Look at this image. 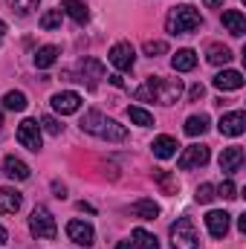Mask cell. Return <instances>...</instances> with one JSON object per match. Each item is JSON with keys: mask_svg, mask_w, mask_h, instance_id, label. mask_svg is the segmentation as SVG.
<instances>
[{"mask_svg": "<svg viewBox=\"0 0 246 249\" xmlns=\"http://www.w3.org/2000/svg\"><path fill=\"white\" fill-rule=\"evenodd\" d=\"M133 96L139 102H159V105H174L183 96V81L180 78H162V75H151L145 78L142 87L133 90Z\"/></svg>", "mask_w": 246, "mask_h": 249, "instance_id": "6da1fadb", "label": "cell"}, {"mask_svg": "<svg viewBox=\"0 0 246 249\" xmlns=\"http://www.w3.org/2000/svg\"><path fill=\"white\" fill-rule=\"evenodd\" d=\"M81 130L90 133V136H99V139H107V142H124L127 139V130L124 124H119L116 119L99 113V110H87L81 116Z\"/></svg>", "mask_w": 246, "mask_h": 249, "instance_id": "7a4b0ae2", "label": "cell"}, {"mask_svg": "<svg viewBox=\"0 0 246 249\" xmlns=\"http://www.w3.org/2000/svg\"><path fill=\"white\" fill-rule=\"evenodd\" d=\"M165 26H168L171 35H185V32L200 29V26H203V18H200V12H197L194 6H174V9L168 12Z\"/></svg>", "mask_w": 246, "mask_h": 249, "instance_id": "3957f363", "label": "cell"}, {"mask_svg": "<svg viewBox=\"0 0 246 249\" xmlns=\"http://www.w3.org/2000/svg\"><path fill=\"white\" fill-rule=\"evenodd\" d=\"M29 232L38 238V241H53L58 235V226H55V217L47 206H35L32 214H29Z\"/></svg>", "mask_w": 246, "mask_h": 249, "instance_id": "277c9868", "label": "cell"}, {"mask_svg": "<svg viewBox=\"0 0 246 249\" xmlns=\"http://www.w3.org/2000/svg\"><path fill=\"white\" fill-rule=\"evenodd\" d=\"M168 235H171V247L174 249H197L200 247V238H197V229H194L191 217H177L171 223Z\"/></svg>", "mask_w": 246, "mask_h": 249, "instance_id": "5b68a950", "label": "cell"}, {"mask_svg": "<svg viewBox=\"0 0 246 249\" xmlns=\"http://www.w3.org/2000/svg\"><path fill=\"white\" fill-rule=\"evenodd\" d=\"M18 142L26 148V151H41L44 148V136H41V124L38 119H23L18 124Z\"/></svg>", "mask_w": 246, "mask_h": 249, "instance_id": "8992f818", "label": "cell"}, {"mask_svg": "<svg viewBox=\"0 0 246 249\" xmlns=\"http://www.w3.org/2000/svg\"><path fill=\"white\" fill-rule=\"evenodd\" d=\"M110 64L119 70V72H127V70H133V61H136V53H133V47L127 44V41H116L113 47H110Z\"/></svg>", "mask_w": 246, "mask_h": 249, "instance_id": "52a82bcc", "label": "cell"}, {"mask_svg": "<svg viewBox=\"0 0 246 249\" xmlns=\"http://www.w3.org/2000/svg\"><path fill=\"white\" fill-rule=\"evenodd\" d=\"M206 162H209V148H206V145H188L183 154H180V160H177V168H180V171L203 168Z\"/></svg>", "mask_w": 246, "mask_h": 249, "instance_id": "ba28073f", "label": "cell"}, {"mask_svg": "<svg viewBox=\"0 0 246 249\" xmlns=\"http://www.w3.org/2000/svg\"><path fill=\"white\" fill-rule=\"evenodd\" d=\"M67 235H70V241H75L78 247H93V244H96V229H93L90 223H84V220H70V223H67Z\"/></svg>", "mask_w": 246, "mask_h": 249, "instance_id": "9c48e42d", "label": "cell"}, {"mask_svg": "<svg viewBox=\"0 0 246 249\" xmlns=\"http://www.w3.org/2000/svg\"><path fill=\"white\" fill-rule=\"evenodd\" d=\"M229 226H232V214L217 212V209H211V212L206 214V229H209L211 238H226V235H229Z\"/></svg>", "mask_w": 246, "mask_h": 249, "instance_id": "30bf717a", "label": "cell"}, {"mask_svg": "<svg viewBox=\"0 0 246 249\" xmlns=\"http://www.w3.org/2000/svg\"><path fill=\"white\" fill-rule=\"evenodd\" d=\"M50 102H53V110H55V113H61V116L78 113V107H81V96H78V93H72V90L55 93V96H53Z\"/></svg>", "mask_w": 246, "mask_h": 249, "instance_id": "8fae6325", "label": "cell"}, {"mask_svg": "<svg viewBox=\"0 0 246 249\" xmlns=\"http://www.w3.org/2000/svg\"><path fill=\"white\" fill-rule=\"evenodd\" d=\"M75 75H78V81H87L93 87L99 78H105V64H99L96 58H84L75 67Z\"/></svg>", "mask_w": 246, "mask_h": 249, "instance_id": "7c38bea8", "label": "cell"}, {"mask_svg": "<svg viewBox=\"0 0 246 249\" xmlns=\"http://www.w3.org/2000/svg\"><path fill=\"white\" fill-rule=\"evenodd\" d=\"M217 130L223 133V136H241L246 130V113L241 110H232V113H223V119L217 124Z\"/></svg>", "mask_w": 246, "mask_h": 249, "instance_id": "4fadbf2b", "label": "cell"}, {"mask_svg": "<svg viewBox=\"0 0 246 249\" xmlns=\"http://www.w3.org/2000/svg\"><path fill=\"white\" fill-rule=\"evenodd\" d=\"M211 81H214V87L223 90V93H229V90H241V87H244V72H238V70H220Z\"/></svg>", "mask_w": 246, "mask_h": 249, "instance_id": "5bb4252c", "label": "cell"}, {"mask_svg": "<svg viewBox=\"0 0 246 249\" xmlns=\"http://www.w3.org/2000/svg\"><path fill=\"white\" fill-rule=\"evenodd\" d=\"M177 148H180V145H177V139H174V136H165V133H162V136H157V139L151 142V151H154V157H157V160H171V157L177 154Z\"/></svg>", "mask_w": 246, "mask_h": 249, "instance_id": "9a60e30c", "label": "cell"}, {"mask_svg": "<svg viewBox=\"0 0 246 249\" xmlns=\"http://www.w3.org/2000/svg\"><path fill=\"white\" fill-rule=\"evenodd\" d=\"M241 165H244V148H238V145L223 148V154H220V171L232 174V171H238Z\"/></svg>", "mask_w": 246, "mask_h": 249, "instance_id": "2e32d148", "label": "cell"}, {"mask_svg": "<svg viewBox=\"0 0 246 249\" xmlns=\"http://www.w3.org/2000/svg\"><path fill=\"white\" fill-rule=\"evenodd\" d=\"M61 12H67L75 23H87L90 20V9H87V3L84 0H61Z\"/></svg>", "mask_w": 246, "mask_h": 249, "instance_id": "e0dca14e", "label": "cell"}, {"mask_svg": "<svg viewBox=\"0 0 246 249\" xmlns=\"http://www.w3.org/2000/svg\"><path fill=\"white\" fill-rule=\"evenodd\" d=\"M3 171H6V177H9V180H29V165H26L23 160L12 157V154L3 160Z\"/></svg>", "mask_w": 246, "mask_h": 249, "instance_id": "ac0fdd59", "label": "cell"}, {"mask_svg": "<svg viewBox=\"0 0 246 249\" xmlns=\"http://www.w3.org/2000/svg\"><path fill=\"white\" fill-rule=\"evenodd\" d=\"M20 203H23L20 191H15V188H0V214H15V212L20 209Z\"/></svg>", "mask_w": 246, "mask_h": 249, "instance_id": "d6986e66", "label": "cell"}, {"mask_svg": "<svg viewBox=\"0 0 246 249\" xmlns=\"http://www.w3.org/2000/svg\"><path fill=\"white\" fill-rule=\"evenodd\" d=\"M223 26L235 35V38H241L246 32V18L244 12H238V9H229V12H223Z\"/></svg>", "mask_w": 246, "mask_h": 249, "instance_id": "ffe728a7", "label": "cell"}, {"mask_svg": "<svg viewBox=\"0 0 246 249\" xmlns=\"http://www.w3.org/2000/svg\"><path fill=\"white\" fill-rule=\"evenodd\" d=\"M171 67L177 70V72H191L194 67H197V53L194 50H177V55L171 58Z\"/></svg>", "mask_w": 246, "mask_h": 249, "instance_id": "44dd1931", "label": "cell"}, {"mask_svg": "<svg viewBox=\"0 0 246 249\" xmlns=\"http://www.w3.org/2000/svg\"><path fill=\"white\" fill-rule=\"evenodd\" d=\"M130 244H133V249H159V241L148 229H142V226L130 232Z\"/></svg>", "mask_w": 246, "mask_h": 249, "instance_id": "7402d4cb", "label": "cell"}, {"mask_svg": "<svg viewBox=\"0 0 246 249\" xmlns=\"http://www.w3.org/2000/svg\"><path fill=\"white\" fill-rule=\"evenodd\" d=\"M130 214H133V217H142V220H154V217L159 214V206H157L154 200H136V203L130 206Z\"/></svg>", "mask_w": 246, "mask_h": 249, "instance_id": "603a6c76", "label": "cell"}, {"mask_svg": "<svg viewBox=\"0 0 246 249\" xmlns=\"http://www.w3.org/2000/svg\"><path fill=\"white\" fill-rule=\"evenodd\" d=\"M206 61L214 64V67L229 64V61H232V50H229V47H223V44H209V50H206Z\"/></svg>", "mask_w": 246, "mask_h": 249, "instance_id": "cb8c5ba5", "label": "cell"}, {"mask_svg": "<svg viewBox=\"0 0 246 249\" xmlns=\"http://www.w3.org/2000/svg\"><path fill=\"white\" fill-rule=\"evenodd\" d=\"M58 53H61V50H58V47H53V44L41 47V50L35 53V67H38V70H50L53 64L58 61Z\"/></svg>", "mask_w": 246, "mask_h": 249, "instance_id": "d4e9b609", "label": "cell"}, {"mask_svg": "<svg viewBox=\"0 0 246 249\" xmlns=\"http://www.w3.org/2000/svg\"><path fill=\"white\" fill-rule=\"evenodd\" d=\"M206 130H209V116H206V113L185 119V133H188V136H203Z\"/></svg>", "mask_w": 246, "mask_h": 249, "instance_id": "484cf974", "label": "cell"}, {"mask_svg": "<svg viewBox=\"0 0 246 249\" xmlns=\"http://www.w3.org/2000/svg\"><path fill=\"white\" fill-rule=\"evenodd\" d=\"M3 107H6V110L20 113V110H26V96H23L20 90H9V93L3 96Z\"/></svg>", "mask_w": 246, "mask_h": 249, "instance_id": "4316f807", "label": "cell"}, {"mask_svg": "<svg viewBox=\"0 0 246 249\" xmlns=\"http://www.w3.org/2000/svg\"><path fill=\"white\" fill-rule=\"evenodd\" d=\"M127 119L133 124H139V127H151V124H154V116H151L145 107H136V105L127 107Z\"/></svg>", "mask_w": 246, "mask_h": 249, "instance_id": "83f0119b", "label": "cell"}, {"mask_svg": "<svg viewBox=\"0 0 246 249\" xmlns=\"http://www.w3.org/2000/svg\"><path fill=\"white\" fill-rule=\"evenodd\" d=\"M61 9H47V12H44V15H41V20H38V23H41V29H58V26H61Z\"/></svg>", "mask_w": 246, "mask_h": 249, "instance_id": "f1b7e54d", "label": "cell"}, {"mask_svg": "<svg viewBox=\"0 0 246 249\" xmlns=\"http://www.w3.org/2000/svg\"><path fill=\"white\" fill-rule=\"evenodd\" d=\"M9 6H12L20 18H26V15H32V12H35L38 0H9Z\"/></svg>", "mask_w": 246, "mask_h": 249, "instance_id": "f546056e", "label": "cell"}, {"mask_svg": "<svg viewBox=\"0 0 246 249\" xmlns=\"http://www.w3.org/2000/svg\"><path fill=\"white\" fill-rule=\"evenodd\" d=\"M154 180H157L159 186L165 188L168 194H174V191H177V180H174V177H171L168 171H154Z\"/></svg>", "mask_w": 246, "mask_h": 249, "instance_id": "4dcf8cb0", "label": "cell"}, {"mask_svg": "<svg viewBox=\"0 0 246 249\" xmlns=\"http://www.w3.org/2000/svg\"><path fill=\"white\" fill-rule=\"evenodd\" d=\"M142 50H145V55L157 58V55H165V53H168V44H165V41H148Z\"/></svg>", "mask_w": 246, "mask_h": 249, "instance_id": "1f68e13d", "label": "cell"}, {"mask_svg": "<svg viewBox=\"0 0 246 249\" xmlns=\"http://www.w3.org/2000/svg\"><path fill=\"white\" fill-rule=\"evenodd\" d=\"M197 203H211L214 197H217V191H214V186L211 183H203V186H197Z\"/></svg>", "mask_w": 246, "mask_h": 249, "instance_id": "d6a6232c", "label": "cell"}, {"mask_svg": "<svg viewBox=\"0 0 246 249\" xmlns=\"http://www.w3.org/2000/svg\"><path fill=\"white\" fill-rule=\"evenodd\" d=\"M214 191H217L223 200H235V197H238V188H235V183H232V180H223V183L214 188Z\"/></svg>", "mask_w": 246, "mask_h": 249, "instance_id": "836d02e7", "label": "cell"}, {"mask_svg": "<svg viewBox=\"0 0 246 249\" xmlns=\"http://www.w3.org/2000/svg\"><path fill=\"white\" fill-rule=\"evenodd\" d=\"M41 127H44L47 133H53V136H58V133L64 130V124L58 122L55 116H44V119H41Z\"/></svg>", "mask_w": 246, "mask_h": 249, "instance_id": "e575fe53", "label": "cell"}, {"mask_svg": "<svg viewBox=\"0 0 246 249\" xmlns=\"http://www.w3.org/2000/svg\"><path fill=\"white\" fill-rule=\"evenodd\" d=\"M203 93H206V90H203V84H194V87L188 90V99H191V102H200V99H203Z\"/></svg>", "mask_w": 246, "mask_h": 249, "instance_id": "d590c367", "label": "cell"}, {"mask_svg": "<svg viewBox=\"0 0 246 249\" xmlns=\"http://www.w3.org/2000/svg\"><path fill=\"white\" fill-rule=\"evenodd\" d=\"M53 188H55V197H67V188L61 183H53Z\"/></svg>", "mask_w": 246, "mask_h": 249, "instance_id": "8d00e7d4", "label": "cell"}, {"mask_svg": "<svg viewBox=\"0 0 246 249\" xmlns=\"http://www.w3.org/2000/svg\"><path fill=\"white\" fill-rule=\"evenodd\" d=\"M238 229H241V232H246V214H241V217H238Z\"/></svg>", "mask_w": 246, "mask_h": 249, "instance_id": "74e56055", "label": "cell"}, {"mask_svg": "<svg viewBox=\"0 0 246 249\" xmlns=\"http://www.w3.org/2000/svg\"><path fill=\"white\" fill-rule=\"evenodd\" d=\"M206 6L209 9H217V6H223V0H206Z\"/></svg>", "mask_w": 246, "mask_h": 249, "instance_id": "f35d334b", "label": "cell"}, {"mask_svg": "<svg viewBox=\"0 0 246 249\" xmlns=\"http://www.w3.org/2000/svg\"><path fill=\"white\" fill-rule=\"evenodd\" d=\"M110 81L116 84V87H124V81H122V75H110Z\"/></svg>", "mask_w": 246, "mask_h": 249, "instance_id": "ab89813d", "label": "cell"}, {"mask_svg": "<svg viewBox=\"0 0 246 249\" xmlns=\"http://www.w3.org/2000/svg\"><path fill=\"white\" fill-rule=\"evenodd\" d=\"M116 249H133V244H130V238H127V241H119V247Z\"/></svg>", "mask_w": 246, "mask_h": 249, "instance_id": "60d3db41", "label": "cell"}, {"mask_svg": "<svg viewBox=\"0 0 246 249\" xmlns=\"http://www.w3.org/2000/svg\"><path fill=\"white\" fill-rule=\"evenodd\" d=\"M3 38H6V23L0 20V44H3Z\"/></svg>", "mask_w": 246, "mask_h": 249, "instance_id": "b9f144b4", "label": "cell"}, {"mask_svg": "<svg viewBox=\"0 0 246 249\" xmlns=\"http://www.w3.org/2000/svg\"><path fill=\"white\" fill-rule=\"evenodd\" d=\"M3 244H6V229L0 226V247H3Z\"/></svg>", "mask_w": 246, "mask_h": 249, "instance_id": "7bdbcfd3", "label": "cell"}, {"mask_svg": "<svg viewBox=\"0 0 246 249\" xmlns=\"http://www.w3.org/2000/svg\"><path fill=\"white\" fill-rule=\"evenodd\" d=\"M0 127H3V113H0Z\"/></svg>", "mask_w": 246, "mask_h": 249, "instance_id": "ee69618b", "label": "cell"}]
</instances>
